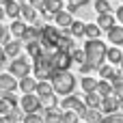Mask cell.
Segmentation results:
<instances>
[{"mask_svg":"<svg viewBox=\"0 0 123 123\" xmlns=\"http://www.w3.org/2000/svg\"><path fill=\"white\" fill-rule=\"evenodd\" d=\"M106 50H108L106 43L99 41V39H89V41L84 43V56H86V61H89L95 69L106 63Z\"/></svg>","mask_w":123,"mask_h":123,"instance_id":"1","label":"cell"},{"mask_svg":"<svg viewBox=\"0 0 123 123\" xmlns=\"http://www.w3.org/2000/svg\"><path fill=\"white\" fill-rule=\"evenodd\" d=\"M32 61H35V76L39 78V80H50L52 76H54V65H52V52L50 50H41L37 56H32Z\"/></svg>","mask_w":123,"mask_h":123,"instance_id":"2","label":"cell"},{"mask_svg":"<svg viewBox=\"0 0 123 123\" xmlns=\"http://www.w3.org/2000/svg\"><path fill=\"white\" fill-rule=\"evenodd\" d=\"M50 80H52L50 84H52L54 93H58V95H71L76 89V78L69 71H54V76Z\"/></svg>","mask_w":123,"mask_h":123,"instance_id":"3","label":"cell"},{"mask_svg":"<svg viewBox=\"0 0 123 123\" xmlns=\"http://www.w3.org/2000/svg\"><path fill=\"white\" fill-rule=\"evenodd\" d=\"M61 37V30L56 26H41V35H39V43L43 50H50L54 52L56 50V41Z\"/></svg>","mask_w":123,"mask_h":123,"instance_id":"4","label":"cell"},{"mask_svg":"<svg viewBox=\"0 0 123 123\" xmlns=\"http://www.w3.org/2000/svg\"><path fill=\"white\" fill-rule=\"evenodd\" d=\"M71 52L67 50H54L52 52V65L56 71H69V65H71Z\"/></svg>","mask_w":123,"mask_h":123,"instance_id":"5","label":"cell"},{"mask_svg":"<svg viewBox=\"0 0 123 123\" xmlns=\"http://www.w3.org/2000/svg\"><path fill=\"white\" fill-rule=\"evenodd\" d=\"M9 74L11 76H15V78H24V76H28L30 74V61L26 58V56H15L13 61H11V67H9Z\"/></svg>","mask_w":123,"mask_h":123,"instance_id":"6","label":"cell"},{"mask_svg":"<svg viewBox=\"0 0 123 123\" xmlns=\"http://www.w3.org/2000/svg\"><path fill=\"white\" fill-rule=\"evenodd\" d=\"M19 106H22L24 112H39V115H43V108H41V104H39V97L32 95V93H24Z\"/></svg>","mask_w":123,"mask_h":123,"instance_id":"7","label":"cell"},{"mask_svg":"<svg viewBox=\"0 0 123 123\" xmlns=\"http://www.w3.org/2000/svg\"><path fill=\"white\" fill-rule=\"evenodd\" d=\"M63 108L65 110H74V112H78V117L84 112V102H80L76 95H65V99H63Z\"/></svg>","mask_w":123,"mask_h":123,"instance_id":"8","label":"cell"},{"mask_svg":"<svg viewBox=\"0 0 123 123\" xmlns=\"http://www.w3.org/2000/svg\"><path fill=\"white\" fill-rule=\"evenodd\" d=\"M99 110H102V112H108V115H115V112H119V97H115V95L102 97Z\"/></svg>","mask_w":123,"mask_h":123,"instance_id":"9","label":"cell"},{"mask_svg":"<svg viewBox=\"0 0 123 123\" xmlns=\"http://www.w3.org/2000/svg\"><path fill=\"white\" fill-rule=\"evenodd\" d=\"M39 35H41V28L39 26H26L24 32H22V37H19V41H24V43L39 41Z\"/></svg>","mask_w":123,"mask_h":123,"instance_id":"10","label":"cell"},{"mask_svg":"<svg viewBox=\"0 0 123 123\" xmlns=\"http://www.w3.org/2000/svg\"><path fill=\"white\" fill-rule=\"evenodd\" d=\"M19 6H22L19 0H4V4H2L4 15H9V17H13V19L19 17Z\"/></svg>","mask_w":123,"mask_h":123,"instance_id":"11","label":"cell"},{"mask_svg":"<svg viewBox=\"0 0 123 123\" xmlns=\"http://www.w3.org/2000/svg\"><path fill=\"white\" fill-rule=\"evenodd\" d=\"M54 22H56V28H69L74 17L69 11H58V13H54Z\"/></svg>","mask_w":123,"mask_h":123,"instance_id":"12","label":"cell"},{"mask_svg":"<svg viewBox=\"0 0 123 123\" xmlns=\"http://www.w3.org/2000/svg\"><path fill=\"white\" fill-rule=\"evenodd\" d=\"M84 123H99L104 117H102V112H99V108H84V112L80 115Z\"/></svg>","mask_w":123,"mask_h":123,"instance_id":"13","label":"cell"},{"mask_svg":"<svg viewBox=\"0 0 123 123\" xmlns=\"http://www.w3.org/2000/svg\"><path fill=\"white\" fill-rule=\"evenodd\" d=\"M97 26H99V30H106V32H108V30L115 26V15H112V13H99Z\"/></svg>","mask_w":123,"mask_h":123,"instance_id":"14","label":"cell"},{"mask_svg":"<svg viewBox=\"0 0 123 123\" xmlns=\"http://www.w3.org/2000/svg\"><path fill=\"white\" fill-rule=\"evenodd\" d=\"M0 89L2 91H15L17 89V80L11 74H0Z\"/></svg>","mask_w":123,"mask_h":123,"instance_id":"15","label":"cell"},{"mask_svg":"<svg viewBox=\"0 0 123 123\" xmlns=\"http://www.w3.org/2000/svg\"><path fill=\"white\" fill-rule=\"evenodd\" d=\"M43 123H61V117H63V112L54 106V108H48V110H43Z\"/></svg>","mask_w":123,"mask_h":123,"instance_id":"16","label":"cell"},{"mask_svg":"<svg viewBox=\"0 0 123 123\" xmlns=\"http://www.w3.org/2000/svg\"><path fill=\"white\" fill-rule=\"evenodd\" d=\"M19 15H22V19H26V22H37V11H35L28 2H22V6H19Z\"/></svg>","mask_w":123,"mask_h":123,"instance_id":"17","label":"cell"},{"mask_svg":"<svg viewBox=\"0 0 123 123\" xmlns=\"http://www.w3.org/2000/svg\"><path fill=\"white\" fill-rule=\"evenodd\" d=\"M56 50H67V52H71V50H74V37H71L69 32L61 35L58 41H56Z\"/></svg>","mask_w":123,"mask_h":123,"instance_id":"18","label":"cell"},{"mask_svg":"<svg viewBox=\"0 0 123 123\" xmlns=\"http://www.w3.org/2000/svg\"><path fill=\"white\" fill-rule=\"evenodd\" d=\"M17 86L22 89V93H35V89H37V80L30 78V76H24V78L17 82Z\"/></svg>","mask_w":123,"mask_h":123,"instance_id":"19","label":"cell"},{"mask_svg":"<svg viewBox=\"0 0 123 123\" xmlns=\"http://www.w3.org/2000/svg\"><path fill=\"white\" fill-rule=\"evenodd\" d=\"M35 93H39L37 97H50V95H54V89H52V84H50V82H45V80H39V82H37V89H35Z\"/></svg>","mask_w":123,"mask_h":123,"instance_id":"20","label":"cell"},{"mask_svg":"<svg viewBox=\"0 0 123 123\" xmlns=\"http://www.w3.org/2000/svg\"><path fill=\"white\" fill-rule=\"evenodd\" d=\"M108 41L121 45L123 43V26H112V28L108 30Z\"/></svg>","mask_w":123,"mask_h":123,"instance_id":"21","label":"cell"},{"mask_svg":"<svg viewBox=\"0 0 123 123\" xmlns=\"http://www.w3.org/2000/svg\"><path fill=\"white\" fill-rule=\"evenodd\" d=\"M2 48H4V54H6V56L15 58V56H19V50H22V41H9V43H4Z\"/></svg>","mask_w":123,"mask_h":123,"instance_id":"22","label":"cell"},{"mask_svg":"<svg viewBox=\"0 0 123 123\" xmlns=\"http://www.w3.org/2000/svg\"><path fill=\"white\" fill-rule=\"evenodd\" d=\"M95 93H97L99 97H108V95H112V82H110V80H99Z\"/></svg>","mask_w":123,"mask_h":123,"instance_id":"23","label":"cell"},{"mask_svg":"<svg viewBox=\"0 0 123 123\" xmlns=\"http://www.w3.org/2000/svg\"><path fill=\"white\" fill-rule=\"evenodd\" d=\"M106 58H108V63H110V65H121L123 52L119 50V48H110V50H106Z\"/></svg>","mask_w":123,"mask_h":123,"instance_id":"24","label":"cell"},{"mask_svg":"<svg viewBox=\"0 0 123 123\" xmlns=\"http://www.w3.org/2000/svg\"><path fill=\"white\" fill-rule=\"evenodd\" d=\"M99 104H102V97H99L95 91H91V93L84 95V106H86V108H99Z\"/></svg>","mask_w":123,"mask_h":123,"instance_id":"25","label":"cell"},{"mask_svg":"<svg viewBox=\"0 0 123 123\" xmlns=\"http://www.w3.org/2000/svg\"><path fill=\"white\" fill-rule=\"evenodd\" d=\"M67 30H69V35H71V37H84V22L74 19V22H71V26H69Z\"/></svg>","mask_w":123,"mask_h":123,"instance_id":"26","label":"cell"},{"mask_svg":"<svg viewBox=\"0 0 123 123\" xmlns=\"http://www.w3.org/2000/svg\"><path fill=\"white\" fill-rule=\"evenodd\" d=\"M43 11H48V13H58V11H63V2L61 0H43Z\"/></svg>","mask_w":123,"mask_h":123,"instance_id":"27","label":"cell"},{"mask_svg":"<svg viewBox=\"0 0 123 123\" xmlns=\"http://www.w3.org/2000/svg\"><path fill=\"white\" fill-rule=\"evenodd\" d=\"M4 119H6V123H22V115H19V108L17 106H13L6 115H4Z\"/></svg>","mask_w":123,"mask_h":123,"instance_id":"28","label":"cell"},{"mask_svg":"<svg viewBox=\"0 0 123 123\" xmlns=\"http://www.w3.org/2000/svg\"><path fill=\"white\" fill-rule=\"evenodd\" d=\"M97 78H91V76H86V78H82V89H84V93H91V91H95L97 89Z\"/></svg>","mask_w":123,"mask_h":123,"instance_id":"29","label":"cell"},{"mask_svg":"<svg viewBox=\"0 0 123 123\" xmlns=\"http://www.w3.org/2000/svg\"><path fill=\"white\" fill-rule=\"evenodd\" d=\"M99 32H102L99 26H93V24L86 26V24H84V37H86V39H99Z\"/></svg>","mask_w":123,"mask_h":123,"instance_id":"30","label":"cell"},{"mask_svg":"<svg viewBox=\"0 0 123 123\" xmlns=\"http://www.w3.org/2000/svg\"><path fill=\"white\" fill-rule=\"evenodd\" d=\"M24 28H26V24H24V19L19 22V19H15L11 26H9V30H11V35H15V37H22V32H24Z\"/></svg>","mask_w":123,"mask_h":123,"instance_id":"31","label":"cell"},{"mask_svg":"<svg viewBox=\"0 0 123 123\" xmlns=\"http://www.w3.org/2000/svg\"><path fill=\"white\" fill-rule=\"evenodd\" d=\"M97 71H99V78H104V80H112V76H115V69L110 67V65H102V67H97Z\"/></svg>","mask_w":123,"mask_h":123,"instance_id":"32","label":"cell"},{"mask_svg":"<svg viewBox=\"0 0 123 123\" xmlns=\"http://www.w3.org/2000/svg\"><path fill=\"white\" fill-rule=\"evenodd\" d=\"M61 123H78V112H74V110H65L63 117H61Z\"/></svg>","mask_w":123,"mask_h":123,"instance_id":"33","label":"cell"},{"mask_svg":"<svg viewBox=\"0 0 123 123\" xmlns=\"http://www.w3.org/2000/svg\"><path fill=\"white\" fill-rule=\"evenodd\" d=\"M22 123H43V117L39 112H26V117L22 119Z\"/></svg>","mask_w":123,"mask_h":123,"instance_id":"34","label":"cell"},{"mask_svg":"<svg viewBox=\"0 0 123 123\" xmlns=\"http://www.w3.org/2000/svg\"><path fill=\"white\" fill-rule=\"evenodd\" d=\"M26 50H28V54H30V56H37L43 48H41V43H39V41H30V43H26Z\"/></svg>","mask_w":123,"mask_h":123,"instance_id":"35","label":"cell"},{"mask_svg":"<svg viewBox=\"0 0 123 123\" xmlns=\"http://www.w3.org/2000/svg\"><path fill=\"white\" fill-rule=\"evenodd\" d=\"M112 95L115 97H123V80H112Z\"/></svg>","mask_w":123,"mask_h":123,"instance_id":"36","label":"cell"},{"mask_svg":"<svg viewBox=\"0 0 123 123\" xmlns=\"http://www.w3.org/2000/svg\"><path fill=\"white\" fill-rule=\"evenodd\" d=\"M95 11H97V13H110L108 0H95Z\"/></svg>","mask_w":123,"mask_h":123,"instance_id":"37","label":"cell"},{"mask_svg":"<svg viewBox=\"0 0 123 123\" xmlns=\"http://www.w3.org/2000/svg\"><path fill=\"white\" fill-rule=\"evenodd\" d=\"M9 41H11V30L6 26H0V45L9 43Z\"/></svg>","mask_w":123,"mask_h":123,"instance_id":"38","label":"cell"},{"mask_svg":"<svg viewBox=\"0 0 123 123\" xmlns=\"http://www.w3.org/2000/svg\"><path fill=\"white\" fill-rule=\"evenodd\" d=\"M71 61H76V63H84L86 61V56H84V50H71Z\"/></svg>","mask_w":123,"mask_h":123,"instance_id":"39","label":"cell"},{"mask_svg":"<svg viewBox=\"0 0 123 123\" xmlns=\"http://www.w3.org/2000/svg\"><path fill=\"white\" fill-rule=\"evenodd\" d=\"M91 0H69V13H74V11H78L80 6H84V4H89Z\"/></svg>","mask_w":123,"mask_h":123,"instance_id":"40","label":"cell"},{"mask_svg":"<svg viewBox=\"0 0 123 123\" xmlns=\"http://www.w3.org/2000/svg\"><path fill=\"white\" fill-rule=\"evenodd\" d=\"M99 123H123V115H108V117H104Z\"/></svg>","mask_w":123,"mask_h":123,"instance_id":"41","label":"cell"},{"mask_svg":"<svg viewBox=\"0 0 123 123\" xmlns=\"http://www.w3.org/2000/svg\"><path fill=\"white\" fill-rule=\"evenodd\" d=\"M11 108H13V104H9V102H6L4 97H0V115L4 117V115H6V112H9Z\"/></svg>","mask_w":123,"mask_h":123,"instance_id":"42","label":"cell"},{"mask_svg":"<svg viewBox=\"0 0 123 123\" xmlns=\"http://www.w3.org/2000/svg\"><path fill=\"white\" fill-rule=\"evenodd\" d=\"M93 69H95V67H93V65H91L89 61H84V63H80V74H84V76H89V74H91Z\"/></svg>","mask_w":123,"mask_h":123,"instance_id":"43","label":"cell"},{"mask_svg":"<svg viewBox=\"0 0 123 123\" xmlns=\"http://www.w3.org/2000/svg\"><path fill=\"white\" fill-rule=\"evenodd\" d=\"M28 4H30L35 11H43V0H28Z\"/></svg>","mask_w":123,"mask_h":123,"instance_id":"44","label":"cell"},{"mask_svg":"<svg viewBox=\"0 0 123 123\" xmlns=\"http://www.w3.org/2000/svg\"><path fill=\"white\" fill-rule=\"evenodd\" d=\"M4 58H6V54H4V48L0 45V67H4Z\"/></svg>","mask_w":123,"mask_h":123,"instance_id":"45","label":"cell"},{"mask_svg":"<svg viewBox=\"0 0 123 123\" xmlns=\"http://www.w3.org/2000/svg\"><path fill=\"white\" fill-rule=\"evenodd\" d=\"M115 17H117V19L123 24V6H119V9H117V15H115Z\"/></svg>","mask_w":123,"mask_h":123,"instance_id":"46","label":"cell"},{"mask_svg":"<svg viewBox=\"0 0 123 123\" xmlns=\"http://www.w3.org/2000/svg\"><path fill=\"white\" fill-rule=\"evenodd\" d=\"M119 110H121V112H123V97H121V99H119Z\"/></svg>","mask_w":123,"mask_h":123,"instance_id":"47","label":"cell"},{"mask_svg":"<svg viewBox=\"0 0 123 123\" xmlns=\"http://www.w3.org/2000/svg\"><path fill=\"white\" fill-rule=\"evenodd\" d=\"M2 17H4V9L0 6V19H2Z\"/></svg>","mask_w":123,"mask_h":123,"instance_id":"48","label":"cell"},{"mask_svg":"<svg viewBox=\"0 0 123 123\" xmlns=\"http://www.w3.org/2000/svg\"><path fill=\"white\" fill-rule=\"evenodd\" d=\"M121 71H123V61H121Z\"/></svg>","mask_w":123,"mask_h":123,"instance_id":"49","label":"cell"},{"mask_svg":"<svg viewBox=\"0 0 123 123\" xmlns=\"http://www.w3.org/2000/svg\"><path fill=\"white\" fill-rule=\"evenodd\" d=\"M0 4H4V0H0Z\"/></svg>","mask_w":123,"mask_h":123,"instance_id":"50","label":"cell"},{"mask_svg":"<svg viewBox=\"0 0 123 123\" xmlns=\"http://www.w3.org/2000/svg\"><path fill=\"white\" fill-rule=\"evenodd\" d=\"M78 123H84V121H78Z\"/></svg>","mask_w":123,"mask_h":123,"instance_id":"51","label":"cell"},{"mask_svg":"<svg viewBox=\"0 0 123 123\" xmlns=\"http://www.w3.org/2000/svg\"><path fill=\"white\" fill-rule=\"evenodd\" d=\"M19 2H24V0H19Z\"/></svg>","mask_w":123,"mask_h":123,"instance_id":"52","label":"cell"}]
</instances>
